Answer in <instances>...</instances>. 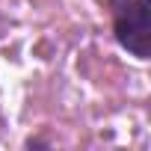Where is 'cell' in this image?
Returning a JSON list of instances; mask_svg holds the SVG:
<instances>
[{
	"mask_svg": "<svg viewBox=\"0 0 151 151\" xmlns=\"http://www.w3.org/2000/svg\"><path fill=\"white\" fill-rule=\"evenodd\" d=\"M113 36L133 59L151 56V0H110Z\"/></svg>",
	"mask_w": 151,
	"mask_h": 151,
	"instance_id": "6da1fadb",
	"label": "cell"
},
{
	"mask_svg": "<svg viewBox=\"0 0 151 151\" xmlns=\"http://www.w3.org/2000/svg\"><path fill=\"white\" fill-rule=\"evenodd\" d=\"M24 148H50V142H47V139H36V136H30V139L24 142Z\"/></svg>",
	"mask_w": 151,
	"mask_h": 151,
	"instance_id": "7a4b0ae2",
	"label": "cell"
}]
</instances>
